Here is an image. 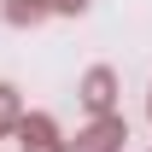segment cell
Instances as JSON below:
<instances>
[{
    "instance_id": "obj_1",
    "label": "cell",
    "mask_w": 152,
    "mask_h": 152,
    "mask_svg": "<svg viewBox=\"0 0 152 152\" xmlns=\"http://www.w3.org/2000/svg\"><path fill=\"white\" fill-rule=\"evenodd\" d=\"M123 140H129V129H123V117H94V129H82L76 134V146H64V152H123Z\"/></svg>"
},
{
    "instance_id": "obj_2",
    "label": "cell",
    "mask_w": 152,
    "mask_h": 152,
    "mask_svg": "<svg viewBox=\"0 0 152 152\" xmlns=\"http://www.w3.org/2000/svg\"><path fill=\"white\" fill-rule=\"evenodd\" d=\"M111 99H117V76L105 70V64H94V70L82 76V105H88L94 117H105V111H111Z\"/></svg>"
},
{
    "instance_id": "obj_3",
    "label": "cell",
    "mask_w": 152,
    "mask_h": 152,
    "mask_svg": "<svg viewBox=\"0 0 152 152\" xmlns=\"http://www.w3.org/2000/svg\"><path fill=\"white\" fill-rule=\"evenodd\" d=\"M18 140H23V152H64V140H58V129H53V117H18Z\"/></svg>"
},
{
    "instance_id": "obj_4",
    "label": "cell",
    "mask_w": 152,
    "mask_h": 152,
    "mask_svg": "<svg viewBox=\"0 0 152 152\" xmlns=\"http://www.w3.org/2000/svg\"><path fill=\"white\" fill-rule=\"evenodd\" d=\"M6 18L12 23H41L47 18V0H6Z\"/></svg>"
},
{
    "instance_id": "obj_5",
    "label": "cell",
    "mask_w": 152,
    "mask_h": 152,
    "mask_svg": "<svg viewBox=\"0 0 152 152\" xmlns=\"http://www.w3.org/2000/svg\"><path fill=\"white\" fill-rule=\"evenodd\" d=\"M18 117H23L18 88H6V82H0V134H6V129H18Z\"/></svg>"
},
{
    "instance_id": "obj_6",
    "label": "cell",
    "mask_w": 152,
    "mask_h": 152,
    "mask_svg": "<svg viewBox=\"0 0 152 152\" xmlns=\"http://www.w3.org/2000/svg\"><path fill=\"white\" fill-rule=\"evenodd\" d=\"M88 0H47V12H82Z\"/></svg>"
},
{
    "instance_id": "obj_7",
    "label": "cell",
    "mask_w": 152,
    "mask_h": 152,
    "mask_svg": "<svg viewBox=\"0 0 152 152\" xmlns=\"http://www.w3.org/2000/svg\"><path fill=\"white\" fill-rule=\"evenodd\" d=\"M146 111H152V99H146Z\"/></svg>"
}]
</instances>
